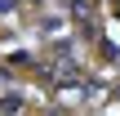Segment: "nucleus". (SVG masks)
<instances>
[{
    "label": "nucleus",
    "instance_id": "obj_2",
    "mask_svg": "<svg viewBox=\"0 0 120 116\" xmlns=\"http://www.w3.org/2000/svg\"><path fill=\"white\" fill-rule=\"evenodd\" d=\"M13 9H18V0H0V18H4V13H13Z\"/></svg>",
    "mask_w": 120,
    "mask_h": 116
},
{
    "label": "nucleus",
    "instance_id": "obj_1",
    "mask_svg": "<svg viewBox=\"0 0 120 116\" xmlns=\"http://www.w3.org/2000/svg\"><path fill=\"white\" fill-rule=\"evenodd\" d=\"M0 112H4V116H18V112H22V98H18V94L0 98Z\"/></svg>",
    "mask_w": 120,
    "mask_h": 116
},
{
    "label": "nucleus",
    "instance_id": "obj_4",
    "mask_svg": "<svg viewBox=\"0 0 120 116\" xmlns=\"http://www.w3.org/2000/svg\"><path fill=\"white\" fill-rule=\"evenodd\" d=\"M36 4H40V0H36Z\"/></svg>",
    "mask_w": 120,
    "mask_h": 116
},
{
    "label": "nucleus",
    "instance_id": "obj_3",
    "mask_svg": "<svg viewBox=\"0 0 120 116\" xmlns=\"http://www.w3.org/2000/svg\"><path fill=\"white\" fill-rule=\"evenodd\" d=\"M53 116H62V112H53Z\"/></svg>",
    "mask_w": 120,
    "mask_h": 116
}]
</instances>
